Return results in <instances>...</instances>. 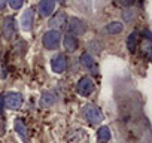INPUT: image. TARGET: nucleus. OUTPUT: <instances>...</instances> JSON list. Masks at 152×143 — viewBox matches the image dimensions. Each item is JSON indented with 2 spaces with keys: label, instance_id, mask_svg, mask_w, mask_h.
I'll list each match as a JSON object with an SVG mask.
<instances>
[{
  "label": "nucleus",
  "instance_id": "2eb2a0df",
  "mask_svg": "<svg viewBox=\"0 0 152 143\" xmlns=\"http://www.w3.org/2000/svg\"><path fill=\"white\" fill-rule=\"evenodd\" d=\"M139 45V36L137 33H131L128 37H127V48L130 52H136V48Z\"/></svg>",
  "mask_w": 152,
  "mask_h": 143
},
{
  "label": "nucleus",
  "instance_id": "4468645a",
  "mask_svg": "<svg viewBox=\"0 0 152 143\" xmlns=\"http://www.w3.org/2000/svg\"><path fill=\"white\" fill-rule=\"evenodd\" d=\"M55 103V96L49 91L43 93V96L40 97V107H49Z\"/></svg>",
  "mask_w": 152,
  "mask_h": 143
},
{
  "label": "nucleus",
  "instance_id": "39448f33",
  "mask_svg": "<svg viewBox=\"0 0 152 143\" xmlns=\"http://www.w3.org/2000/svg\"><path fill=\"white\" fill-rule=\"evenodd\" d=\"M67 27H69V34H73V36L84 34L85 30H87L85 23L82 20H79V18H70L67 21Z\"/></svg>",
  "mask_w": 152,
  "mask_h": 143
},
{
  "label": "nucleus",
  "instance_id": "1a4fd4ad",
  "mask_svg": "<svg viewBox=\"0 0 152 143\" xmlns=\"http://www.w3.org/2000/svg\"><path fill=\"white\" fill-rule=\"evenodd\" d=\"M2 33L6 39H12L15 34H17V24H15V20L12 17L6 18L2 24Z\"/></svg>",
  "mask_w": 152,
  "mask_h": 143
},
{
  "label": "nucleus",
  "instance_id": "4be33fe9",
  "mask_svg": "<svg viewBox=\"0 0 152 143\" xmlns=\"http://www.w3.org/2000/svg\"><path fill=\"white\" fill-rule=\"evenodd\" d=\"M57 2H58V3H61V5H63V3H66V0H57Z\"/></svg>",
  "mask_w": 152,
  "mask_h": 143
},
{
  "label": "nucleus",
  "instance_id": "f3484780",
  "mask_svg": "<svg viewBox=\"0 0 152 143\" xmlns=\"http://www.w3.org/2000/svg\"><path fill=\"white\" fill-rule=\"evenodd\" d=\"M81 63L85 66V67H88V69H93L94 67V58L88 54V52H85V54H82V57H81Z\"/></svg>",
  "mask_w": 152,
  "mask_h": 143
},
{
  "label": "nucleus",
  "instance_id": "ddd939ff",
  "mask_svg": "<svg viewBox=\"0 0 152 143\" xmlns=\"http://www.w3.org/2000/svg\"><path fill=\"white\" fill-rule=\"evenodd\" d=\"M122 28H124V26H122L121 21H112V23H109L106 26L104 30H106L107 34H118V33L122 31Z\"/></svg>",
  "mask_w": 152,
  "mask_h": 143
},
{
  "label": "nucleus",
  "instance_id": "a211bd4d",
  "mask_svg": "<svg viewBox=\"0 0 152 143\" xmlns=\"http://www.w3.org/2000/svg\"><path fill=\"white\" fill-rule=\"evenodd\" d=\"M9 5L14 9H21V6L24 5V0H9Z\"/></svg>",
  "mask_w": 152,
  "mask_h": 143
},
{
  "label": "nucleus",
  "instance_id": "7ed1b4c3",
  "mask_svg": "<svg viewBox=\"0 0 152 143\" xmlns=\"http://www.w3.org/2000/svg\"><path fill=\"white\" fill-rule=\"evenodd\" d=\"M76 91H78V94L82 96V97H88L94 91V81L88 76L81 78L78 81V84H76Z\"/></svg>",
  "mask_w": 152,
  "mask_h": 143
},
{
  "label": "nucleus",
  "instance_id": "dca6fc26",
  "mask_svg": "<svg viewBox=\"0 0 152 143\" xmlns=\"http://www.w3.org/2000/svg\"><path fill=\"white\" fill-rule=\"evenodd\" d=\"M97 137H99V142L100 143H106L110 140V130L109 127H102L97 133Z\"/></svg>",
  "mask_w": 152,
  "mask_h": 143
},
{
  "label": "nucleus",
  "instance_id": "6ab92c4d",
  "mask_svg": "<svg viewBox=\"0 0 152 143\" xmlns=\"http://www.w3.org/2000/svg\"><path fill=\"white\" fill-rule=\"evenodd\" d=\"M124 6H131L133 3H134V0H124V2H121Z\"/></svg>",
  "mask_w": 152,
  "mask_h": 143
},
{
  "label": "nucleus",
  "instance_id": "f257e3e1",
  "mask_svg": "<svg viewBox=\"0 0 152 143\" xmlns=\"http://www.w3.org/2000/svg\"><path fill=\"white\" fill-rule=\"evenodd\" d=\"M82 115L91 125H99L103 121V113L96 104H87L82 110Z\"/></svg>",
  "mask_w": 152,
  "mask_h": 143
},
{
  "label": "nucleus",
  "instance_id": "20e7f679",
  "mask_svg": "<svg viewBox=\"0 0 152 143\" xmlns=\"http://www.w3.org/2000/svg\"><path fill=\"white\" fill-rule=\"evenodd\" d=\"M3 104L8 109H20L23 104V96L20 93H6L3 94Z\"/></svg>",
  "mask_w": 152,
  "mask_h": 143
},
{
  "label": "nucleus",
  "instance_id": "9d476101",
  "mask_svg": "<svg viewBox=\"0 0 152 143\" xmlns=\"http://www.w3.org/2000/svg\"><path fill=\"white\" fill-rule=\"evenodd\" d=\"M55 8V0H40L37 5V12L42 17H49L54 12Z\"/></svg>",
  "mask_w": 152,
  "mask_h": 143
},
{
  "label": "nucleus",
  "instance_id": "9b49d317",
  "mask_svg": "<svg viewBox=\"0 0 152 143\" xmlns=\"http://www.w3.org/2000/svg\"><path fill=\"white\" fill-rule=\"evenodd\" d=\"M14 127H15V131L18 133V136H20L24 142H27L28 137H27V127H26V122H24L21 118H17Z\"/></svg>",
  "mask_w": 152,
  "mask_h": 143
},
{
  "label": "nucleus",
  "instance_id": "423d86ee",
  "mask_svg": "<svg viewBox=\"0 0 152 143\" xmlns=\"http://www.w3.org/2000/svg\"><path fill=\"white\" fill-rule=\"evenodd\" d=\"M51 67H52V72L54 73H64L66 72V67H67V61H66V57L63 54H57L55 57H52L51 60Z\"/></svg>",
  "mask_w": 152,
  "mask_h": 143
},
{
  "label": "nucleus",
  "instance_id": "0eeeda50",
  "mask_svg": "<svg viewBox=\"0 0 152 143\" xmlns=\"http://www.w3.org/2000/svg\"><path fill=\"white\" fill-rule=\"evenodd\" d=\"M34 8H28L21 17V28L24 31H30L34 24Z\"/></svg>",
  "mask_w": 152,
  "mask_h": 143
},
{
  "label": "nucleus",
  "instance_id": "6e6552de",
  "mask_svg": "<svg viewBox=\"0 0 152 143\" xmlns=\"http://www.w3.org/2000/svg\"><path fill=\"white\" fill-rule=\"evenodd\" d=\"M49 26H51L52 30H55V31L63 30V28L67 26V15H66L64 12H57V14L51 18Z\"/></svg>",
  "mask_w": 152,
  "mask_h": 143
},
{
  "label": "nucleus",
  "instance_id": "f03ea898",
  "mask_svg": "<svg viewBox=\"0 0 152 143\" xmlns=\"http://www.w3.org/2000/svg\"><path fill=\"white\" fill-rule=\"evenodd\" d=\"M42 42H43V46H45L46 49H49V51L57 49V48L60 46V42H61V34H60V31L49 30V31H46V33L43 34Z\"/></svg>",
  "mask_w": 152,
  "mask_h": 143
},
{
  "label": "nucleus",
  "instance_id": "f8f14e48",
  "mask_svg": "<svg viewBox=\"0 0 152 143\" xmlns=\"http://www.w3.org/2000/svg\"><path fill=\"white\" fill-rule=\"evenodd\" d=\"M63 42H64V48L69 52H75L76 48H78V39H76V36H73V34H69L67 33Z\"/></svg>",
  "mask_w": 152,
  "mask_h": 143
},
{
  "label": "nucleus",
  "instance_id": "412c9836",
  "mask_svg": "<svg viewBox=\"0 0 152 143\" xmlns=\"http://www.w3.org/2000/svg\"><path fill=\"white\" fill-rule=\"evenodd\" d=\"M6 2H8V0H0V11H3V9H5Z\"/></svg>",
  "mask_w": 152,
  "mask_h": 143
},
{
  "label": "nucleus",
  "instance_id": "aec40b11",
  "mask_svg": "<svg viewBox=\"0 0 152 143\" xmlns=\"http://www.w3.org/2000/svg\"><path fill=\"white\" fill-rule=\"evenodd\" d=\"M3 107H5V104H3V96L0 94V113H2V110H3Z\"/></svg>",
  "mask_w": 152,
  "mask_h": 143
}]
</instances>
